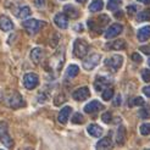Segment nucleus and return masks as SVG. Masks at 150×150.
<instances>
[{"mask_svg": "<svg viewBox=\"0 0 150 150\" xmlns=\"http://www.w3.org/2000/svg\"><path fill=\"white\" fill-rule=\"evenodd\" d=\"M6 103L11 109H20V108L25 106V100L22 99L21 94L17 92H12L9 96H7Z\"/></svg>", "mask_w": 150, "mask_h": 150, "instance_id": "nucleus-5", "label": "nucleus"}, {"mask_svg": "<svg viewBox=\"0 0 150 150\" xmlns=\"http://www.w3.org/2000/svg\"><path fill=\"white\" fill-rule=\"evenodd\" d=\"M15 13H16V16L20 18H25V17H28L29 15L32 13V11L28 6H21V7H18V10Z\"/></svg>", "mask_w": 150, "mask_h": 150, "instance_id": "nucleus-22", "label": "nucleus"}, {"mask_svg": "<svg viewBox=\"0 0 150 150\" xmlns=\"http://www.w3.org/2000/svg\"><path fill=\"white\" fill-rule=\"evenodd\" d=\"M72 114V109L70 106H65L61 109V111L59 112V116H57V120L60 123H66L69 121V117L70 115Z\"/></svg>", "mask_w": 150, "mask_h": 150, "instance_id": "nucleus-15", "label": "nucleus"}, {"mask_svg": "<svg viewBox=\"0 0 150 150\" xmlns=\"http://www.w3.org/2000/svg\"><path fill=\"white\" fill-rule=\"evenodd\" d=\"M120 104H121V96L117 95L116 96V100H114V105H115V106H118Z\"/></svg>", "mask_w": 150, "mask_h": 150, "instance_id": "nucleus-40", "label": "nucleus"}, {"mask_svg": "<svg viewBox=\"0 0 150 150\" xmlns=\"http://www.w3.org/2000/svg\"><path fill=\"white\" fill-rule=\"evenodd\" d=\"M125 134H126L125 127L120 126V128H118V131H117V139H116V142H117L118 144H122L123 142H125Z\"/></svg>", "mask_w": 150, "mask_h": 150, "instance_id": "nucleus-28", "label": "nucleus"}, {"mask_svg": "<svg viewBox=\"0 0 150 150\" xmlns=\"http://www.w3.org/2000/svg\"><path fill=\"white\" fill-rule=\"evenodd\" d=\"M88 133L91 134L92 137H95V138H98L100 137L101 134H103V128L100 126H98L96 123H92V125H89L88 126V128H87Z\"/></svg>", "mask_w": 150, "mask_h": 150, "instance_id": "nucleus-19", "label": "nucleus"}, {"mask_svg": "<svg viewBox=\"0 0 150 150\" xmlns=\"http://www.w3.org/2000/svg\"><path fill=\"white\" fill-rule=\"evenodd\" d=\"M109 83H110L109 78H106L105 76H98V77H96V79H95V82H94V88H95V91L100 92L101 89L106 84H109Z\"/></svg>", "mask_w": 150, "mask_h": 150, "instance_id": "nucleus-17", "label": "nucleus"}, {"mask_svg": "<svg viewBox=\"0 0 150 150\" xmlns=\"http://www.w3.org/2000/svg\"><path fill=\"white\" fill-rule=\"evenodd\" d=\"M78 72H79V69H78L77 65H70L69 67H67V70H66V74H67V77L69 78L76 77L78 74Z\"/></svg>", "mask_w": 150, "mask_h": 150, "instance_id": "nucleus-25", "label": "nucleus"}, {"mask_svg": "<svg viewBox=\"0 0 150 150\" xmlns=\"http://www.w3.org/2000/svg\"><path fill=\"white\" fill-rule=\"evenodd\" d=\"M0 29L4 32H10L13 29V22L7 16H0Z\"/></svg>", "mask_w": 150, "mask_h": 150, "instance_id": "nucleus-11", "label": "nucleus"}, {"mask_svg": "<svg viewBox=\"0 0 150 150\" xmlns=\"http://www.w3.org/2000/svg\"><path fill=\"white\" fill-rule=\"evenodd\" d=\"M109 22H110V17L108 15H100L95 20H89L88 26L93 33L95 32L96 34H100L104 31V28L106 27V25H109Z\"/></svg>", "mask_w": 150, "mask_h": 150, "instance_id": "nucleus-1", "label": "nucleus"}, {"mask_svg": "<svg viewBox=\"0 0 150 150\" xmlns=\"http://www.w3.org/2000/svg\"><path fill=\"white\" fill-rule=\"evenodd\" d=\"M112 95H114V91H112L111 88H108V89H105V91L103 92V99L105 100V101H108V100H110L111 98H112Z\"/></svg>", "mask_w": 150, "mask_h": 150, "instance_id": "nucleus-31", "label": "nucleus"}, {"mask_svg": "<svg viewBox=\"0 0 150 150\" xmlns=\"http://www.w3.org/2000/svg\"><path fill=\"white\" fill-rule=\"evenodd\" d=\"M44 57V50L40 48H35L31 52V59L34 64H39L42 61V59Z\"/></svg>", "mask_w": 150, "mask_h": 150, "instance_id": "nucleus-20", "label": "nucleus"}, {"mask_svg": "<svg viewBox=\"0 0 150 150\" xmlns=\"http://www.w3.org/2000/svg\"><path fill=\"white\" fill-rule=\"evenodd\" d=\"M74 31H83V28H82V25H77V26H74Z\"/></svg>", "mask_w": 150, "mask_h": 150, "instance_id": "nucleus-41", "label": "nucleus"}, {"mask_svg": "<svg viewBox=\"0 0 150 150\" xmlns=\"http://www.w3.org/2000/svg\"><path fill=\"white\" fill-rule=\"evenodd\" d=\"M123 31V27L122 25H120V23H115V25H112L111 27L108 28V31L105 32L104 37L106 39H111V38H115V37H117L118 34H121V32Z\"/></svg>", "mask_w": 150, "mask_h": 150, "instance_id": "nucleus-9", "label": "nucleus"}, {"mask_svg": "<svg viewBox=\"0 0 150 150\" xmlns=\"http://www.w3.org/2000/svg\"><path fill=\"white\" fill-rule=\"evenodd\" d=\"M101 109H103V105L98 100H93L91 103H88L84 106V111L87 112V114H94V112L100 111Z\"/></svg>", "mask_w": 150, "mask_h": 150, "instance_id": "nucleus-12", "label": "nucleus"}, {"mask_svg": "<svg viewBox=\"0 0 150 150\" xmlns=\"http://www.w3.org/2000/svg\"><path fill=\"white\" fill-rule=\"evenodd\" d=\"M64 11H65L66 16L70 17V18H77L79 16V11L73 5H65L64 6Z\"/></svg>", "mask_w": 150, "mask_h": 150, "instance_id": "nucleus-18", "label": "nucleus"}, {"mask_svg": "<svg viewBox=\"0 0 150 150\" xmlns=\"http://www.w3.org/2000/svg\"><path fill=\"white\" fill-rule=\"evenodd\" d=\"M115 15H116V17H117V18H121V17H122V15H123V13H122L121 11H120V12H116Z\"/></svg>", "mask_w": 150, "mask_h": 150, "instance_id": "nucleus-42", "label": "nucleus"}, {"mask_svg": "<svg viewBox=\"0 0 150 150\" xmlns=\"http://www.w3.org/2000/svg\"><path fill=\"white\" fill-rule=\"evenodd\" d=\"M139 3H143V4H150V0H138Z\"/></svg>", "mask_w": 150, "mask_h": 150, "instance_id": "nucleus-43", "label": "nucleus"}, {"mask_svg": "<svg viewBox=\"0 0 150 150\" xmlns=\"http://www.w3.org/2000/svg\"><path fill=\"white\" fill-rule=\"evenodd\" d=\"M137 37H138L139 42H146L150 38V26L142 27L138 31V33H137Z\"/></svg>", "mask_w": 150, "mask_h": 150, "instance_id": "nucleus-16", "label": "nucleus"}, {"mask_svg": "<svg viewBox=\"0 0 150 150\" xmlns=\"http://www.w3.org/2000/svg\"><path fill=\"white\" fill-rule=\"evenodd\" d=\"M83 122H84L83 115L79 114V112H76V114L73 115V117H72V123H74V125H82Z\"/></svg>", "mask_w": 150, "mask_h": 150, "instance_id": "nucleus-30", "label": "nucleus"}, {"mask_svg": "<svg viewBox=\"0 0 150 150\" xmlns=\"http://www.w3.org/2000/svg\"><path fill=\"white\" fill-rule=\"evenodd\" d=\"M121 4H122V0H109L106 7L111 11H115L121 6Z\"/></svg>", "mask_w": 150, "mask_h": 150, "instance_id": "nucleus-26", "label": "nucleus"}, {"mask_svg": "<svg viewBox=\"0 0 150 150\" xmlns=\"http://www.w3.org/2000/svg\"><path fill=\"white\" fill-rule=\"evenodd\" d=\"M108 50H123L126 49V42L122 40V39H117V40H114V42H110L105 45Z\"/></svg>", "mask_w": 150, "mask_h": 150, "instance_id": "nucleus-14", "label": "nucleus"}, {"mask_svg": "<svg viewBox=\"0 0 150 150\" xmlns=\"http://www.w3.org/2000/svg\"><path fill=\"white\" fill-rule=\"evenodd\" d=\"M137 21L143 22V21H150V9L144 10L137 15Z\"/></svg>", "mask_w": 150, "mask_h": 150, "instance_id": "nucleus-27", "label": "nucleus"}, {"mask_svg": "<svg viewBox=\"0 0 150 150\" xmlns=\"http://www.w3.org/2000/svg\"><path fill=\"white\" fill-rule=\"evenodd\" d=\"M101 120H103V121H104L105 123H110V122H111V120H112V115H111V112L106 111V112H105V114L103 115Z\"/></svg>", "mask_w": 150, "mask_h": 150, "instance_id": "nucleus-33", "label": "nucleus"}, {"mask_svg": "<svg viewBox=\"0 0 150 150\" xmlns=\"http://www.w3.org/2000/svg\"><path fill=\"white\" fill-rule=\"evenodd\" d=\"M89 50L88 43L83 39H77L73 44V54L78 59H83Z\"/></svg>", "mask_w": 150, "mask_h": 150, "instance_id": "nucleus-4", "label": "nucleus"}, {"mask_svg": "<svg viewBox=\"0 0 150 150\" xmlns=\"http://www.w3.org/2000/svg\"><path fill=\"white\" fill-rule=\"evenodd\" d=\"M132 60H133V61L134 62H142V60H143V59H142V56L138 54V52H133V54H132Z\"/></svg>", "mask_w": 150, "mask_h": 150, "instance_id": "nucleus-36", "label": "nucleus"}, {"mask_svg": "<svg viewBox=\"0 0 150 150\" xmlns=\"http://www.w3.org/2000/svg\"><path fill=\"white\" fill-rule=\"evenodd\" d=\"M100 60H101V56L99 54H93L91 56H88L84 61H83V67H84V70L87 71H91L93 70L94 67H96L99 65L100 62Z\"/></svg>", "mask_w": 150, "mask_h": 150, "instance_id": "nucleus-8", "label": "nucleus"}, {"mask_svg": "<svg viewBox=\"0 0 150 150\" xmlns=\"http://www.w3.org/2000/svg\"><path fill=\"white\" fill-rule=\"evenodd\" d=\"M112 145H114L112 139L110 137H105L96 143V149H110L112 148Z\"/></svg>", "mask_w": 150, "mask_h": 150, "instance_id": "nucleus-21", "label": "nucleus"}, {"mask_svg": "<svg viewBox=\"0 0 150 150\" xmlns=\"http://www.w3.org/2000/svg\"><path fill=\"white\" fill-rule=\"evenodd\" d=\"M139 131H140V133L143 134V136H149V134H150V123L142 125L140 128H139Z\"/></svg>", "mask_w": 150, "mask_h": 150, "instance_id": "nucleus-32", "label": "nucleus"}, {"mask_svg": "<svg viewBox=\"0 0 150 150\" xmlns=\"http://www.w3.org/2000/svg\"><path fill=\"white\" fill-rule=\"evenodd\" d=\"M76 1H77V3H79V4H82V3H86L87 0H76Z\"/></svg>", "mask_w": 150, "mask_h": 150, "instance_id": "nucleus-44", "label": "nucleus"}, {"mask_svg": "<svg viewBox=\"0 0 150 150\" xmlns=\"http://www.w3.org/2000/svg\"><path fill=\"white\" fill-rule=\"evenodd\" d=\"M140 50L143 51L144 54L150 55V45H143V47H140Z\"/></svg>", "mask_w": 150, "mask_h": 150, "instance_id": "nucleus-37", "label": "nucleus"}, {"mask_svg": "<svg viewBox=\"0 0 150 150\" xmlns=\"http://www.w3.org/2000/svg\"><path fill=\"white\" fill-rule=\"evenodd\" d=\"M142 78H143L144 82H150V70L142 71Z\"/></svg>", "mask_w": 150, "mask_h": 150, "instance_id": "nucleus-34", "label": "nucleus"}, {"mask_svg": "<svg viewBox=\"0 0 150 150\" xmlns=\"http://www.w3.org/2000/svg\"><path fill=\"white\" fill-rule=\"evenodd\" d=\"M0 142L6 148L13 146V140L9 134V126L5 121H0Z\"/></svg>", "mask_w": 150, "mask_h": 150, "instance_id": "nucleus-3", "label": "nucleus"}, {"mask_svg": "<svg viewBox=\"0 0 150 150\" xmlns=\"http://www.w3.org/2000/svg\"><path fill=\"white\" fill-rule=\"evenodd\" d=\"M54 22L55 25L60 28H67V26H69V20H67V16L65 13H56L54 16Z\"/></svg>", "mask_w": 150, "mask_h": 150, "instance_id": "nucleus-13", "label": "nucleus"}, {"mask_svg": "<svg viewBox=\"0 0 150 150\" xmlns=\"http://www.w3.org/2000/svg\"><path fill=\"white\" fill-rule=\"evenodd\" d=\"M123 64V57L122 55H114L109 59L105 60V65H106L112 72H116L121 69V66Z\"/></svg>", "mask_w": 150, "mask_h": 150, "instance_id": "nucleus-6", "label": "nucleus"}, {"mask_svg": "<svg viewBox=\"0 0 150 150\" xmlns=\"http://www.w3.org/2000/svg\"><path fill=\"white\" fill-rule=\"evenodd\" d=\"M103 7H104L103 0H93L91 3V5H89V10L92 12H98V11L103 10Z\"/></svg>", "mask_w": 150, "mask_h": 150, "instance_id": "nucleus-23", "label": "nucleus"}, {"mask_svg": "<svg viewBox=\"0 0 150 150\" xmlns=\"http://www.w3.org/2000/svg\"><path fill=\"white\" fill-rule=\"evenodd\" d=\"M129 106H140V105H144V99L140 98V96H136V98H133L128 101Z\"/></svg>", "mask_w": 150, "mask_h": 150, "instance_id": "nucleus-29", "label": "nucleus"}, {"mask_svg": "<svg viewBox=\"0 0 150 150\" xmlns=\"http://www.w3.org/2000/svg\"><path fill=\"white\" fill-rule=\"evenodd\" d=\"M138 116L143 120H146V118H150V105H146L144 104L143 108H142L139 111H138Z\"/></svg>", "mask_w": 150, "mask_h": 150, "instance_id": "nucleus-24", "label": "nucleus"}, {"mask_svg": "<svg viewBox=\"0 0 150 150\" xmlns=\"http://www.w3.org/2000/svg\"><path fill=\"white\" fill-rule=\"evenodd\" d=\"M39 83V78H38V74H35L33 72H29V73H26L25 77H23V84L26 87V89H29L32 91L34 89Z\"/></svg>", "mask_w": 150, "mask_h": 150, "instance_id": "nucleus-7", "label": "nucleus"}, {"mask_svg": "<svg viewBox=\"0 0 150 150\" xmlns=\"http://www.w3.org/2000/svg\"><path fill=\"white\" fill-rule=\"evenodd\" d=\"M136 11H137V6H134V5H129L127 7V13H128L129 16H134Z\"/></svg>", "mask_w": 150, "mask_h": 150, "instance_id": "nucleus-35", "label": "nucleus"}, {"mask_svg": "<svg viewBox=\"0 0 150 150\" xmlns=\"http://www.w3.org/2000/svg\"><path fill=\"white\" fill-rule=\"evenodd\" d=\"M143 93L148 96V98H150V86H148V87H144V88H143Z\"/></svg>", "mask_w": 150, "mask_h": 150, "instance_id": "nucleus-39", "label": "nucleus"}, {"mask_svg": "<svg viewBox=\"0 0 150 150\" xmlns=\"http://www.w3.org/2000/svg\"><path fill=\"white\" fill-rule=\"evenodd\" d=\"M44 0H34V4L37 5V7H44Z\"/></svg>", "mask_w": 150, "mask_h": 150, "instance_id": "nucleus-38", "label": "nucleus"}, {"mask_svg": "<svg viewBox=\"0 0 150 150\" xmlns=\"http://www.w3.org/2000/svg\"><path fill=\"white\" fill-rule=\"evenodd\" d=\"M148 64H149V66H150V59H149V61H148Z\"/></svg>", "mask_w": 150, "mask_h": 150, "instance_id": "nucleus-45", "label": "nucleus"}, {"mask_svg": "<svg viewBox=\"0 0 150 150\" xmlns=\"http://www.w3.org/2000/svg\"><path fill=\"white\" fill-rule=\"evenodd\" d=\"M89 95H91V92H89V89L87 87H82V88H78L76 91L73 92L72 96L74 100L77 101H83L86 100L87 98H89Z\"/></svg>", "mask_w": 150, "mask_h": 150, "instance_id": "nucleus-10", "label": "nucleus"}, {"mask_svg": "<svg viewBox=\"0 0 150 150\" xmlns=\"http://www.w3.org/2000/svg\"><path fill=\"white\" fill-rule=\"evenodd\" d=\"M22 26L25 27V29L29 33V34H35V33H38L40 29L43 27H45L47 26V22H44V21H38V20H27L25 21L23 23H22Z\"/></svg>", "mask_w": 150, "mask_h": 150, "instance_id": "nucleus-2", "label": "nucleus"}]
</instances>
